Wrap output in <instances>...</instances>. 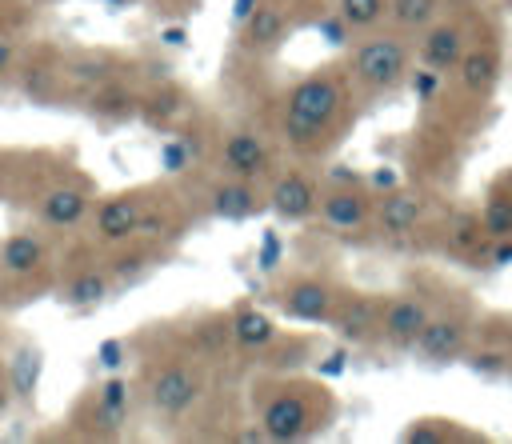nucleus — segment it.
Here are the masks:
<instances>
[{
	"instance_id": "nucleus-37",
	"label": "nucleus",
	"mask_w": 512,
	"mask_h": 444,
	"mask_svg": "<svg viewBox=\"0 0 512 444\" xmlns=\"http://www.w3.org/2000/svg\"><path fill=\"white\" fill-rule=\"evenodd\" d=\"M160 40H164L168 48H184V44H188V32H184V28H160Z\"/></svg>"
},
{
	"instance_id": "nucleus-33",
	"label": "nucleus",
	"mask_w": 512,
	"mask_h": 444,
	"mask_svg": "<svg viewBox=\"0 0 512 444\" xmlns=\"http://www.w3.org/2000/svg\"><path fill=\"white\" fill-rule=\"evenodd\" d=\"M316 32H320V36H324V44H332V48H344V44H348V36H352V28H348L336 12H332V16H320V20H316Z\"/></svg>"
},
{
	"instance_id": "nucleus-4",
	"label": "nucleus",
	"mask_w": 512,
	"mask_h": 444,
	"mask_svg": "<svg viewBox=\"0 0 512 444\" xmlns=\"http://www.w3.org/2000/svg\"><path fill=\"white\" fill-rule=\"evenodd\" d=\"M352 76L368 92H392L408 76V48L396 36H372L352 56Z\"/></svg>"
},
{
	"instance_id": "nucleus-6",
	"label": "nucleus",
	"mask_w": 512,
	"mask_h": 444,
	"mask_svg": "<svg viewBox=\"0 0 512 444\" xmlns=\"http://www.w3.org/2000/svg\"><path fill=\"white\" fill-rule=\"evenodd\" d=\"M148 188H128V192H112L96 204L92 212V236L96 244H124L140 232V216L148 204Z\"/></svg>"
},
{
	"instance_id": "nucleus-9",
	"label": "nucleus",
	"mask_w": 512,
	"mask_h": 444,
	"mask_svg": "<svg viewBox=\"0 0 512 444\" xmlns=\"http://www.w3.org/2000/svg\"><path fill=\"white\" fill-rule=\"evenodd\" d=\"M288 32H292V20H288L284 4H276V0H260L240 20V44H244V52H260V56L276 52L288 40Z\"/></svg>"
},
{
	"instance_id": "nucleus-16",
	"label": "nucleus",
	"mask_w": 512,
	"mask_h": 444,
	"mask_svg": "<svg viewBox=\"0 0 512 444\" xmlns=\"http://www.w3.org/2000/svg\"><path fill=\"white\" fill-rule=\"evenodd\" d=\"M424 324H428V308H424V300H416V296H396V300L384 304V312H380V332H384V340L396 344V348L416 344V336H420Z\"/></svg>"
},
{
	"instance_id": "nucleus-35",
	"label": "nucleus",
	"mask_w": 512,
	"mask_h": 444,
	"mask_svg": "<svg viewBox=\"0 0 512 444\" xmlns=\"http://www.w3.org/2000/svg\"><path fill=\"white\" fill-rule=\"evenodd\" d=\"M412 88H416V96H432V92L440 88V76H436V68H428V72H416V76H412Z\"/></svg>"
},
{
	"instance_id": "nucleus-25",
	"label": "nucleus",
	"mask_w": 512,
	"mask_h": 444,
	"mask_svg": "<svg viewBox=\"0 0 512 444\" xmlns=\"http://www.w3.org/2000/svg\"><path fill=\"white\" fill-rule=\"evenodd\" d=\"M20 88L24 96H32V104H52L64 84V68L60 64H28L24 76H20Z\"/></svg>"
},
{
	"instance_id": "nucleus-45",
	"label": "nucleus",
	"mask_w": 512,
	"mask_h": 444,
	"mask_svg": "<svg viewBox=\"0 0 512 444\" xmlns=\"http://www.w3.org/2000/svg\"><path fill=\"white\" fill-rule=\"evenodd\" d=\"M108 4H132V0H108Z\"/></svg>"
},
{
	"instance_id": "nucleus-10",
	"label": "nucleus",
	"mask_w": 512,
	"mask_h": 444,
	"mask_svg": "<svg viewBox=\"0 0 512 444\" xmlns=\"http://www.w3.org/2000/svg\"><path fill=\"white\" fill-rule=\"evenodd\" d=\"M44 264H48V240H44V232L20 228V232L4 236V244H0V276H8V280H28V276H36Z\"/></svg>"
},
{
	"instance_id": "nucleus-27",
	"label": "nucleus",
	"mask_w": 512,
	"mask_h": 444,
	"mask_svg": "<svg viewBox=\"0 0 512 444\" xmlns=\"http://www.w3.org/2000/svg\"><path fill=\"white\" fill-rule=\"evenodd\" d=\"M232 344V320H228V312H208L204 320H196V328H192V348L196 352H220V348H228Z\"/></svg>"
},
{
	"instance_id": "nucleus-28",
	"label": "nucleus",
	"mask_w": 512,
	"mask_h": 444,
	"mask_svg": "<svg viewBox=\"0 0 512 444\" xmlns=\"http://www.w3.org/2000/svg\"><path fill=\"white\" fill-rule=\"evenodd\" d=\"M336 16L352 32H368L388 16V0H336Z\"/></svg>"
},
{
	"instance_id": "nucleus-21",
	"label": "nucleus",
	"mask_w": 512,
	"mask_h": 444,
	"mask_svg": "<svg viewBox=\"0 0 512 444\" xmlns=\"http://www.w3.org/2000/svg\"><path fill=\"white\" fill-rule=\"evenodd\" d=\"M112 296V272L108 268H80L64 288H60V300L68 308H96Z\"/></svg>"
},
{
	"instance_id": "nucleus-23",
	"label": "nucleus",
	"mask_w": 512,
	"mask_h": 444,
	"mask_svg": "<svg viewBox=\"0 0 512 444\" xmlns=\"http://www.w3.org/2000/svg\"><path fill=\"white\" fill-rule=\"evenodd\" d=\"M460 56H464V32L456 28V24H436L424 40H420V60L428 64V68H456L460 64Z\"/></svg>"
},
{
	"instance_id": "nucleus-15",
	"label": "nucleus",
	"mask_w": 512,
	"mask_h": 444,
	"mask_svg": "<svg viewBox=\"0 0 512 444\" xmlns=\"http://www.w3.org/2000/svg\"><path fill=\"white\" fill-rule=\"evenodd\" d=\"M60 68H64V84L68 88H80V92H92V88H100V84H108V80L120 76V60L112 52H104V48L72 52Z\"/></svg>"
},
{
	"instance_id": "nucleus-14",
	"label": "nucleus",
	"mask_w": 512,
	"mask_h": 444,
	"mask_svg": "<svg viewBox=\"0 0 512 444\" xmlns=\"http://www.w3.org/2000/svg\"><path fill=\"white\" fill-rule=\"evenodd\" d=\"M88 208H92V196H88V188H80V184H52V188L40 196V220H44L48 228H60V232L76 228V224L88 216Z\"/></svg>"
},
{
	"instance_id": "nucleus-31",
	"label": "nucleus",
	"mask_w": 512,
	"mask_h": 444,
	"mask_svg": "<svg viewBox=\"0 0 512 444\" xmlns=\"http://www.w3.org/2000/svg\"><path fill=\"white\" fill-rule=\"evenodd\" d=\"M484 232L496 240L512 236V196H492L484 204Z\"/></svg>"
},
{
	"instance_id": "nucleus-12",
	"label": "nucleus",
	"mask_w": 512,
	"mask_h": 444,
	"mask_svg": "<svg viewBox=\"0 0 512 444\" xmlns=\"http://www.w3.org/2000/svg\"><path fill=\"white\" fill-rule=\"evenodd\" d=\"M208 208H212V216H220V220H248V216H256V212L264 208V196H260L256 180L224 176V180L212 184Z\"/></svg>"
},
{
	"instance_id": "nucleus-44",
	"label": "nucleus",
	"mask_w": 512,
	"mask_h": 444,
	"mask_svg": "<svg viewBox=\"0 0 512 444\" xmlns=\"http://www.w3.org/2000/svg\"><path fill=\"white\" fill-rule=\"evenodd\" d=\"M508 260H512V244H500L496 248V264H508Z\"/></svg>"
},
{
	"instance_id": "nucleus-32",
	"label": "nucleus",
	"mask_w": 512,
	"mask_h": 444,
	"mask_svg": "<svg viewBox=\"0 0 512 444\" xmlns=\"http://www.w3.org/2000/svg\"><path fill=\"white\" fill-rule=\"evenodd\" d=\"M192 140H164L160 144V168L164 172H172V176H180V172H188L192 168Z\"/></svg>"
},
{
	"instance_id": "nucleus-1",
	"label": "nucleus",
	"mask_w": 512,
	"mask_h": 444,
	"mask_svg": "<svg viewBox=\"0 0 512 444\" xmlns=\"http://www.w3.org/2000/svg\"><path fill=\"white\" fill-rule=\"evenodd\" d=\"M328 396L320 384H304V380H256L252 384V408H256V424L264 428V436L272 444H292L312 436L316 428H324L328 420Z\"/></svg>"
},
{
	"instance_id": "nucleus-5",
	"label": "nucleus",
	"mask_w": 512,
	"mask_h": 444,
	"mask_svg": "<svg viewBox=\"0 0 512 444\" xmlns=\"http://www.w3.org/2000/svg\"><path fill=\"white\" fill-rule=\"evenodd\" d=\"M340 292L324 280V276H292L276 288V304L288 320H304V324H328L336 312Z\"/></svg>"
},
{
	"instance_id": "nucleus-17",
	"label": "nucleus",
	"mask_w": 512,
	"mask_h": 444,
	"mask_svg": "<svg viewBox=\"0 0 512 444\" xmlns=\"http://www.w3.org/2000/svg\"><path fill=\"white\" fill-rule=\"evenodd\" d=\"M88 116L100 120V124H120L128 116H140V96L116 76V80L88 92Z\"/></svg>"
},
{
	"instance_id": "nucleus-7",
	"label": "nucleus",
	"mask_w": 512,
	"mask_h": 444,
	"mask_svg": "<svg viewBox=\"0 0 512 444\" xmlns=\"http://www.w3.org/2000/svg\"><path fill=\"white\" fill-rule=\"evenodd\" d=\"M272 172V148L256 128H236L220 144V176L264 180Z\"/></svg>"
},
{
	"instance_id": "nucleus-11",
	"label": "nucleus",
	"mask_w": 512,
	"mask_h": 444,
	"mask_svg": "<svg viewBox=\"0 0 512 444\" xmlns=\"http://www.w3.org/2000/svg\"><path fill=\"white\" fill-rule=\"evenodd\" d=\"M320 220L328 228H340V232H352V228H364L368 216H372V200L360 192V184H336L328 192H320V204H316Z\"/></svg>"
},
{
	"instance_id": "nucleus-34",
	"label": "nucleus",
	"mask_w": 512,
	"mask_h": 444,
	"mask_svg": "<svg viewBox=\"0 0 512 444\" xmlns=\"http://www.w3.org/2000/svg\"><path fill=\"white\" fill-rule=\"evenodd\" d=\"M124 356H128V344H124V340H104V344L96 348V360H100V368H108V372H116V368L124 364Z\"/></svg>"
},
{
	"instance_id": "nucleus-39",
	"label": "nucleus",
	"mask_w": 512,
	"mask_h": 444,
	"mask_svg": "<svg viewBox=\"0 0 512 444\" xmlns=\"http://www.w3.org/2000/svg\"><path fill=\"white\" fill-rule=\"evenodd\" d=\"M472 244H476V228L464 220V224L456 228V248H472Z\"/></svg>"
},
{
	"instance_id": "nucleus-13",
	"label": "nucleus",
	"mask_w": 512,
	"mask_h": 444,
	"mask_svg": "<svg viewBox=\"0 0 512 444\" xmlns=\"http://www.w3.org/2000/svg\"><path fill=\"white\" fill-rule=\"evenodd\" d=\"M380 312H384V308H380L376 296H368V292H348V296L336 300V312H332L328 324H336L340 340L360 344V340H368L372 328H380Z\"/></svg>"
},
{
	"instance_id": "nucleus-43",
	"label": "nucleus",
	"mask_w": 512,
	"mask_h": 444,
	"mask_svg": "<svg viewBox=\"0 0 512 444\" xmlns=\"http://www.w3.org/2000/svg\"><path fill=\"white\" fill-rule=\"evenodd\" d=\"M476 368H484V372H492V368H500V356H480V360H476Z\"/></svg>"
},
{
	"instance_id": "nucleus-18",
	"label": "nucleus",
	"mask_w": 512,
	"mask_h": 444,
	"mask_svg": "<svg viewBox=\"0 0 512 444\" xmlns=\"http://www.w3.org/2000/svg\"><path fill=\"white\" fill-rule=\"evenodd\" d=\"M228 320H232V344L240 348V352H264L280 332H276V324H272V316L268 312H260L256 304H236L232 312H228Z\"/></svg>"
},
{
	"instance_id": "nucleus-8",
	"label": "nucleus",
	"mask_w": 512,
	"mask_h": 444,
	"mask_svg": "<svg viewBox=\"0 0 512 444\" xmlns=\"http://www.w3.org/2000/svg\"><path fill=\"white\" fill-rule=\"evenodd\" d=\"M268 208L284 220V224H304L316 216V204H320V192L316 184L304 176V172H280L268 188Z\"/></svg>"
},
{
	"instance_id": "nucleus-36",
	"label": "nucleus",
	"mask_w": 512,
	"mask_h": 444,
	"mask_svg": "<svg viewBox=\"0 0 512 444\" xmlns=\"http://www.w3.org/2000/svg\"><path fill=\"white\" fill-rule=\"evenodd\" d=\"M12 64H16V40L8 32H0V76L12 72Z\"/></svg>"
},
{
	"instance_id": "nucleus-3",
	"label": "nucleus",
	"mask_w": 512,
	"mask_h": 444,
	"mask_svg": "<svg viewBox=\"0 0 512 444\" xmlns=\"http://www.w3.org/2000/svg\"><path fill=\"white\" fill-rule=\"evenodd\" d=\"M144 392H148V404L152 412L160 416H184L200 404L204 396V368L192 360V356H172L164 364H156L144 380Z\"/></svg>"
},
{
	"instance_id": "nucleus-40",
	"label": "nucleus",
	"mask_w": 512,
	"mask_h": 444,
	"mask_svg": "<svg viewBox=\"0 0 512 444\" xmlns=\"http://www.w3.org/2000/svg\"><path fill=\"white\" fill-rule=\"evenodd\" d=\"M332 184H360V176L348 172V164H336V168H332Z\"/></svg>"
},
{
	"instance_id": "nucleus-30",
	"label": "nucleus",
	"mask_w": 512,
	"mask_h": 444,
	"mask_svg": "<svg viewBox=\"0 0 512 444\" xmlns=\"http://www.w3.org/2000/svg\"><path fill=\"white\" fill-rule=\"evenodd\" d=\"M388 16L400 28H428L436 16V0H388Z\"/></svg>"
},
{
	"instance_id": "nucleus-46",
	"label": "nucleus",
	"mask_w": 512,
	"mask_h": 444,
	"mask_svg": "<svg viewBox=\"0 0 512 444\" xmlns=\"http://www.w3.org/2000/svg\"><path fill=\"white\" fill-rule=\"evenodd\" d=\"M300 4H304V0H300Z\"/></svg>"
},
{
	"instance_id": "nucleus-42",
	"label": "nucleus",
	"mask_w": 512,
	"mask_h": 444,
	"mask_svg": "<svg viewBox=\"0 0 512 444\" xmlns=\"http://www.w3.org/2000/svg\"><path fill=\"white\" fill-rule=\"evenodd\" d=\"M340 368H344V352H332V356H328V364H324V372H328V376H336Z\"/></svg>"
},
{
	"instance_id": "nucleus-29",
	"label": "nucleus",
	"mask_w": 512,
	"mask_h": 444,
	"mask_svg": "<svg viewBox=\"0 0 512 444\" xmlns=\"http://www.w3.org/2000/svg\"><path fill=\"white\" fill-rule=\"evenodd\" d=\"M92 396H96V404H100V408H104V412H108L116 424H124L128 404H132V384H128L124 376H108V380H104V384H100Z\"/></svg>"
},
{
	"instance_id": "nucleus-38",
	"label": "nucleus",
	"mask_w": 512,
	"mask_h": 444,
	"mask_svg": "<svg viewBox=\"0 0 512 444\" xmlns=\"http://www.w3.org/2000/svg\"><path fill=\"white\" fill-rule=\"evenodd\" d=\"M12 396H16V388H12V380H8L4 372H0V416H4L8 408H12Z\"/></svg>"
},
{
	"instance_id": "nucleus-19",
	"label": "nucleus",
	"mask_w": 512,
	"mask_h": 444,
	"mask_svg": "<svg viewBox=\"0 0 512 444\" xmlns=\"http://www.w3.org/2000/svg\"><path fill=\"white\" fill-rule=\"evenodd\" d=\"M116 248H120V244H116ZM160 260H164V252H156V240L132 236V240H124V248H120V252L112 256V264H108L112 284H136V280H144Z\"/></svg>"
},
{
	"instance_id": "nucleus-26",
	"label": "nucleus",
	"mask_w": 512,
	"mask_h": 444,
	"mask_svg": "<svg viewBox=\"0 0 512 444\" xmlns=\"http://www.w3.org/2000/svg\"><path fill=\"white\" fill-rule=\"evenodd\" d=\"M496 72H500V56L488 52V48H476V52L460 56V80H464L468 92H480L484 96L496 84Z\"/></svg>"
},
{
	"instance_id": "nucleus-24",
	"label": "nucleus",
	"mask_w": 512,
	"mask_h": 444,
	"mask_svg": "<svg viewBox=\"0 0 512 444\" xmlns=\"http://www.w3.org/2000/svg\"><path fill=\"white\" fill-rule=\"evenodd\" d=\"M416 220H420V200H416L412 192H388V196L380 200V212H376L380 232L404 236V232L416 228Z\"/></svg>"
},
{
	"instance_id": "nucleus-2",
	"label": "nucleus",
	"mask_w": 512,
	"mask_h": 444,
	"mask_svg": "<svg viewBox=\"0 0 512 444\" xmlns=\"http://www.w3.org/2000/svg\"><path fill=\"white\" fill-rule=\"evenodd\" d=\"M340 104H344V92L332 76L316 72V76L296 80L284 96V116H280L284 140L296 152H316L324 144V136L332 132V124L340 116Z\"/></svg>"
},
{
	"instance_id": "nucleus-22",
	"label": "nucleus",
	"mask_w": 512,
	"mask_h": 444,
	"mask_svg": "<svg viewBox=\"0 0 512 444\" xmlns=\"http://www.w3.org/2000/svg\"><path fill=\"white\" fill-rule=\"evenodd\" d=\"M188 112V96L184 88H176L172 80H160L148 96H140V116L152 124V128H168L172 120H180Z\"/></svg>"
},
{
	"instance_id": "nucleus-41",
	"label": "nucleus",
	"mask_w": 512,
	"mask_h": 444,
	"mask_svg": "<svg viewBox=\"0 0 512 444\" xmlns=\"http://www.w3.org/2000/svg\"><path fill=\"white\" fill-rule=\"evenodd\" d=\"M256 4H260V0H236V8H232V20L240 24V20H244V16H248V12L256 8Z\"/></svg>"
},
{
	"instance_id": "nucleus-20",
	"label": "nucleus",
	"mask_w": 512,
	"mask_h": 444,
	"mask_svg": "<svg viewBox=\"0 0 512 444\" xmlns=\"http://www.w3.org/2000/svg\"><path fill=\"white\" fill-rule=\"evenodd\" d=\"M416 348H420V356H428V360H452V356L464 348V324H460L456 316H436V320H428V324L420 328Z\"/></svg>"
}]
</instances>
